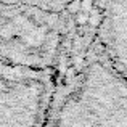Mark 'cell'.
I'll return each mask as SVG.
<instances>
[{"label":"cell","instance_id":"6da1fadb","mask_svg":"<svg viewBox=\"0 0 127 127\" xmlns=\"http://www.w3.org/2000/svg\"><path fill=\"white\" fill-rule=\"evenodd\" d=\"M43 127H127V81L96 47L77 72L55 85Z\"/></svg>","mask_w":127,"mask_h":127},{"label":"cell","instance_id":"7a4b0ae2","mask_svg":"<svg viewBox=\"0 0 127 127\" xmlns=\"http://www.w3.org/2000/svg\"><path fill=\"white\" fill-rule=\"evenodd\" d=\"M64 37V16L37 5L0 0V61L55 72Z\"/></svg>","mask_w":127,"mask_h":127},{"label":"cell","instance_id":"3957f363","mask_svg":"<svg viewBox=\"0 0 127 127\" xmlns=\"http://www.w3.org/2000/svg\"><path fill=\"white\" fill-rule=\"evenodd\" d=\"M53 90V72L0 61V127H43Z\"/></svg>","mask_w":127,"mask_h":127},{"label":"cell","instance_id":"277c9868","mask_svg":"<svg viewBox=\"0 0 127 127\" xmlns=\"http://www.w3.org/2000/svg\"><path fill=\"white\" fill-rule=\"evenodd\" d=\"M95 47L127 81V0H103Z\"/></svg>","mask_w":127,"mask_h":127},{"label":"cell","instance_id":"5b68a950","mask_svg":"<svg viewBox=\"0 0 127 127\" xmlns=\"http://www.w3.org/2000/svg\"><path fill=\"white\" fill-rule=\"evenodd\" d=\"M2 2H18V3H29V5H37L42 8H48L53 11H64L68 8L71 0H2Z\"/></svg>","mask_w":127,"mask_h":127}]
</instances>
